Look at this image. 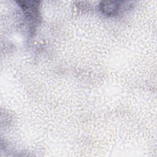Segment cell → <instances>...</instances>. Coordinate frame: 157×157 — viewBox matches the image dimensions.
Here are the masks:
<instances>
[{"instance_id": "obj_1", "label": "cell", "mask_w": 157, "mask_h": 157, "mask_svg": "<svg viewBox=\"0 0 157 157\" xmlns=\"http://www.w3.org/2000/svg\"><path fill=\"white\" fill-rule=\"evenodd\" d=\"M122 1H104L101 4V9L107 15L117 14L120 9Z\"/></svg>"}]
</instances>
